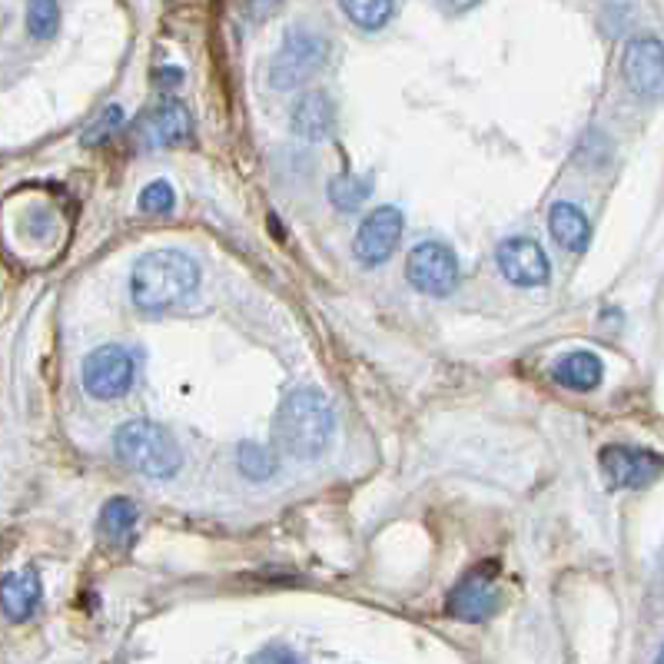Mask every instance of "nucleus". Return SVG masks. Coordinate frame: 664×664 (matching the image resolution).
Listing matches in <instances>:
<instances>
[{
    "label": "nucleus",
    "mask_w": 664,
    "mask_h": 664,
    "mask_svg": "<svg viewBox=\"0 0 664 664\" xmlns=\"http://www.w3.org/2000/svg\"><path fill=\"white\" fill-rule=\"evenodd\" d=\"M197 286H200V266L180 250L146 253L130 276L133 302L146 312H159L184 302Z\"/></svg>",
    "instance_id": "nucleus-1"
},
{
    "label": "nucleus",
    "mask_w": 664,
    "mask_h": 664,
    "mask_svg": "<svg viewBox=\"0 0 664 664\" xmlns=\"http://www.w3.org/2000/svg\"><path fill=\"white\" fill-rule=\"evenodd\" d=\"M332 429H336V419H332L329 399L316 389H296L276 412L273 439L292 458H316L329 445Z\"/></svg>",
    "instance_id": "nucleus-2"
},
{
    "label": "nucleus",
    "mask_w": 664,
    "mask_h": 664,
    "mask_svg": "<svg viewBox=\"0 0 664 664\" xmlns=\"http://www.w3.org/2000/svg\"><path fill=\"white\" fill-rule=\"evenodd\" d=\"M113 449L123 465L136 468L146 478H170L184 465V452L170 429H163L150 419H136L117 429Z\"/></svg>",
    "instance_id": "nucleus-3"
},
{
    "label": "nucleus",
    "mask_w": 664,
    "mask_h": 664,
    "mask_svg": "<svg viewBox=\"0 0 664 664\" xmlns=\"http://www.w3.org/2000/svg\"><path fill=\"white\" fill-rule=\"evenodd\" d=\"M325 57H329L325 37H319L306 27H296L283 37V47L276 51V57L269 64V84L276 90H296L325 67Z\"/></svg>",
    "instance_id": "nucleus-4"
},
{
    "label": "nucleus",
    "mask_w": 664,
    "mask_h": 664,
    "mask_svg": "<svg viewBox=\"0 0 664 664\" xmlns=\"http://www.w3.org/2000/svg\"><path fill=\"white\" fill-rule=\"evenodd\" d=\"M458 259L445 243H419L406 259V279L425 296H449L458 286Z\"/></svg>",
    "instance_id": "nucleus-5"
},
{
    "label": "nucleus",
    "mask_w": 664,
    "mask_h": 664,
    "mask_svg": "<svg viewBox=\"0 0 664 664\" xmlns=\"http://www.w3.org/2000/svg\"><path fill=\"white\" fill-rule=\"evenodd\" d=\"M136 379V363L120 346H100L84 359V389L97 399L123 396Z\"/></svg>",
    "instance_id": "nucleus-6"
},
{
    "label": "nucleus",
    "mask_w": 664,
    "mask_h": 664,
    "mask_svg": "<svg viewBox=\"0 0 664 664\" xmlns=\"http://www.w3.org/2000/svg\"><path fill=\"white\" fill-rule=\"evenodd\" d=\"M598 465L615 488H644L664 472V458L651 449H631V445H608L598 455Z\"/></svg>",
    "instance_id": "nucleus-7"
},
{
    "label": "nucleus",
    "mask_w": 664,
    "mask_h": 664,
    "mask_svg": "<svg viewBox=\"0 0 664 664\" xmlns=\"http://www.w3.org/2000/svg\"><path fill=\"white\" fill-rule=\"evenodd\" d=\"M498 605H502V595H498L491 568L468 572L445 598V611L458 621H488Z\"/></svg>",
    "instance_id": "nucleus-8"
},
{
    "label": "nucleus",
    "mask_w": 664,
    "mask_h": 664,
    "mask_svg": "<svg viewBox=\"0 0 664 664\" xmlns=\"http://www.w3.org/2000/svg\"><path fill=\"white\" fill-rule=\"evenodd\" d=\"M621 74L638 97L661 100L664 97V44L654 37L631 41L621 57Z\"/></svg>",
    "instance_id": "nucleus-9"
},
{
    "label": "nucleus",
    "mask_w": 664,
    "mask_h": 664,
    "mask_svg": "<svg viewBox=\"0 0 664 664\" xmlns=\"http://www.w3.org/2000/svg\"><path fill=\"white\" fill-rule=\"evenodd\" d=\"M399 236H402V210L399 207H379L359 226L356 256L369 266H379L396 253Z\"/></svg>",
    "instance_id": "nucleus-10"
},
{
    "label": "nucleus",
    "mask_w": 664,
    "mask_h": 664,
    "mask_svg": "<svg viewBox=\"0 0 664 664\" xmlns=\"http://www.w3.org/2000/svg\"><path fill=\"white\" fill-rule=\"evenodd\" d=\"M498 269L516 286H542L552 273L545 250L529 236H512L498 246Z\"/></svg>",
    "instance_id": "nucleus-11"
},
{
    "label": "nucleus",
    "mask_w": 664,
    "mask_h": 664,
    "mask_svg": "<svg viewBox=\"0 0 664 664\" xmlns=\"http://www.w3.org/2000/svg\"><path fill=\"white\" fill-rule=\"evenodd\" d=\"M193 130V117L180 100H163L159 107L146 110L136 123L143 146H174L184 143Z\"/></svg>",
    "instance_id": "nucleus-12"
},
{
    "label": "nucleus",
    "mask_w": 664,
    "mask_h": 664,
    "mask_svg": "<svg viewBox=\"0 0 664 664\" xmlns=\"http://www.w3.org/2000/svg\"><path fill=\"white\" fill-rule=\"evenodd\" d=\"M552 379L558 386H565V389H572V392H591L605 379V363L588 350H575V353H568V356H562L555 363Z\"/></svg>",
    "instance_id": "nucleus-13"
},
{
    "label": "nucleus",
    "mask_w": 664,
    "mask_h": 664,
    "mask_svg": "<svg viewBox=\"0 0 664 664\" xmlns=\"http://www.w3.org/2000/svg\"><path fill=\"white\" fill-rule=\"evenodd\" d=\"M292 126L306 140H325L336 126V107H332L329 93H306L292 110Z\"/></svg>",
    "instance_id": "nucleus-14"
},
{
    "label": "nucleus",
    "mask_w": 664,
    "mask_h": 664,
    "mask_svg": "<svg viewBox=\"0 0 664 664\" xmlns=\"http://www.w3.org/2000/svg\"><path fill=\"white\" fill-rule=\"evenodd\" d=\"M549 230H552L555 243L565 246L568 253H582L591 243V223L575 203H555L549 210Z\"/></svg>",
    "instance_id": "nucleus-15"
},
{
    "label": "nucleus",
    "mask_w": 664,
    "mask_h": 664,
    "mask_svg": "<svg viewBox=\"0 0 664 664\" xmlns=\"http://www.w3.org/2000/svg\"><path fill=\"white\" fill-rule=\"evenodd\" d=\"M0 598H4V615L11 621H24L34 615V608L41 605V578L34 568H21V572H11L4 578V591H0Z\"/></svg>",
    "instance_id": "nucleus-16"
},
{
    "label": "nucleus",
    "mask_w": 664,
    "mask_h": 664,
    "mask_svg": "<svg viewBox=\"0 0 664 664\" xmlns=\"http://www.w3.org/2000/svg\"><path fill=\"white\" fill-rule=\"evenodd\" d=\"M343 14H346L359 31H383V27L399 14V8L392 4V0H346Z\"/></svg>",
    "instance_id": "nucleus-17"
},
{
    "label": "nucleus",
    "mask_w": 664,
    "mask_h": 664,
    "mask_svg": "<svg viewBox=\"0 0 664 664\" xmlns=\"http://www.w3.org/2000/svg\"><path fill=\"white\" fill-rule=\"evenodd\" d=\"M136 502L133 498H110L100 512V532L110 539V542H120L130 535V529L136 525Z\"/></svg>",
    "instance_id": "nucleus-18"
},
{
    "label": "nucleus",
    "mask_w": 664,
    "mask_h": 664,
    "mask_svg": "<svg viewBox=\"0 0 664 664\" xmlns=\"http://www.w3.org/2000/svg\"><path fill=\"white\" fill-rule=\"evenodd\" d=\"M369 193H373V180L369 177H356V174H343V177H336L329 184V200H332V207H340V210H359L366 200H369Z\"/></svg>",
    "instance_id": "nucleus-19"
},
{
    "label": "nucleus",
    "mask_w": 664,
    "mask_h": 664,
    "mask_svg": "<svg viewBox=\"0 0 664 664\" xmlns=\"http://www.w3.org/2000/svg\"><path fill=\"white\" fill-rule=\"evenodd\" d=\"M236 462H240V472H243L250 482H263V478H273V475H276V455H273L269 449L256 445V442H243Z\"/></svg>",
    "instance_id": "nucleus-20"
},
{
    "label": "nucleus",
    "mask_w": 664,
    "mask_h": 664,
    "mask_svg": "<svg viewBox=\"0 0 664 664\" xmlns=\"http://www.w3.org/2000/svg\"><path fill=\"white\" fill-rule=\"evenodd\" d=\"M57 21H60V8H57V4H51V0H37V4H31V8H27V31H31L37 41L54 37Z\"/></svg>",
    "instance_id": "nucleus-21"
},
{
    "label": "nucleus",
    "mask_w": 664,
    "mask_h": 664,
    "mask_svg": "<svg viewBox=\"0 0 664 664\" xmlns=\"http://www.w3.org/2000/svg\"><path fill=\"white\" fill-rule=\"evenodd\" d=\"M174 203H177V197H174V187L166 180H156L140 193V210L143 213H170Z\"/></svg>",
    "instance_id": "nucleus-22"
},
{
    "label": "nucleus",
    "mask_w": 664,
    "mask_h": 664,
    "mask_svg": "<svg viewBox=\"0 0 664 664\" xmlns=\"http://www.w3.org/2000/svg\"><path fill=\"white\" fill-rule=\"evenodd\" d=\"M120 120H123V113H120V107H107V113L90 126V133H84V143L87 146H97V143H107L110 136H113V130L120 126Z\"/></svg>",
    "instance_id": "nucleus-23"
},
{
    "label": "nucleus",
    "mask_w": 664,
    "mask_h": 664,
    "mask_svg": "<svg viewBox=\"0 0 664 664\" xmlns=\"http://www.w3.org/2000/svg\"><path fill=\"white\" fill-rule=\"evenodd\" d=\"M250 664H299V661H296V654H292L289 648H279V644H269V648L256 651Z\"/></svg>",
    "instance_id": "nucleus-24"
},
{
    "label": "nucleus",
    "mask_w": 664,
    "mask_h": 664,
    "mask_svg": "<svg viewBox=\"0 0 664 664\" xmlns=\"http://www.w3.org/2000/svg\"><path fill=\"white\" fill-rule=\"evenodd\" d=\"M184 80V70L180 67H159L156 70V84L159 87H174V84H180Z\"/></svg>",
    "instance_id": "nucleus-25"
},
{
    "label": "nucleus",
    "mask_w": 664,
    "mask_h": 664,
    "mask_svg": "<svg viewBox=\"0 0 664 664\" xmlns=\"http://www.w3.org/2000/svg\"><path fill=\"white\" fill-rule=\"evenodd\" d=\"M654 664H664V648H661V654H657V661Z\"/></svg>",
    "instance_id": "nucleus-26"
}]
</instances>
